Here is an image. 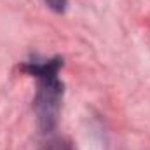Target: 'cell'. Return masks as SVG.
<instances>
[{
	"label": "cell",
	"instance_id": "obj_1",
	"mask_svg": "<svg viewBox=\"0 0 150 150\" xmlns=\"http://www.w3.org/2000/svg\"><path fill=\"white\" fill-rule=\"evenodd\" d=\"M63 67L61 58L30 61L23 67L30 75L37 79V93L33 100V108L37 113L38 127L42 133H51L58 124V115L63 98V82L58 79V72Z\"/></svg>",
	"mask_w": 150,
	"mask_h": 150
},
{
	"label": "cell",
	"instance_id": "obj_2",
	"mask_svg": "<svg viewBox=\"0 0 150 150\" xmlns=\"http://www.w3.org/2000/svg\"><path fill=\"white\" fill-rule=\"evenodd\" d=\"M45 4L54 12H65L67 11V5H68V0H45Z\"/></svg>",
	"mask_w": 150,
	"mask_h": 150
},
{
	"label": "cell",
	"instance_id": "obj_3",
	"mask_svg": "<svg viewBox=\"0 0 150 150\" xmlns=\"http://www.w3.org/2000/svg\"><path fill=\"white\" fill-rule=\"evenodd\" d=\"M45 150H72L70 147V143L68 142H65V140H52V142H49V145H47V149Z\"/></svg>",
	"mask_w": 150,
	"mask_h": 150
}]
</instances>
